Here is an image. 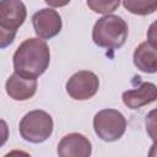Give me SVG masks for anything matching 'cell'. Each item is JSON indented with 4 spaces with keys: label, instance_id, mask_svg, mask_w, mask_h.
<instances>
[{
    "label": "cell",
    "instance_id": "1",
    "mask_svg": "<svg viewBox=\"0 0 157 157\" xmlns=\"http://www.w3.org/2000/svg\"><path fill=\"white\" fill-rule=\"evenodd\" d=\"M15 72L31 78H37L49 66L50 50L42 38H28L22 42L13 54Z\"/></svg>",
    "mask_w": 157,
    "mask_h": 157
},
{
    "label": "cell",
    "instance_id": "2",
    "mask_svg": "<svg viewBox=\"0 0 157 157\" xmlns=\"http://www.w3.org/2000/svg\"><path fill=\"white\" fill-rule=\"evenodd\" d=\"M128 25L117 15H105L94 23L92 39L96 45L105 49H119L128 38Z\"/></svg>",
    "mask_w": 157,
    "mask_h": 157
},
{
    "label": "cell",
    "instance_id": "3",
    "mask_svg": "<svg viewBox=\"0 0 157 157\" xmlns=\"http://www.w3.org/2000/svg\"><path fill=\"white\" fill-rule=\"evenodd\" d=\"M26 17V5L21 0L0 1V47L2 49L13 42L16 32Z\"/></svg>",
    "mask_w": 157,
    "mask_h": 157
},
{
    "label": "cell",
    "instance_id": "4",
    "mask_svg": "<svg viewBox=\"0 0 157 157\" xmlns=\"http://www.w3.org/2000/svg\"><path fill=\"white\" fill-rule=\"evenodd\" d=\"M53 118L49 113L37 109L27 113L20 121L18 130L23 140L32 144L44 142L53 132Z\"/></svg>",
    "mask_w": 157,
    "mask_h": 157
},
{
    "label": "cell",
    "instance_id": "5",
    "mask_svg": "<svg viewBox=\"0 0 157 157\" xmlns=\"http://www.w3.org/2000/svg\"><path fill=\"white\" fill-rule=\"evenodd\" d=\"M96 135L107 142L119 140L126 129V119L117 109H102L93 118Z\"/></svg>",
    "mask_w": 157,
    "mask_h": 157
},
{
    "label": "cell",
    "instance_id": "6",
    "mask_svg": "<svg viewBox=\"0 0 157 157\" xmlns=\"http://www.w3.org/2000/svg\"><path fill=\"white\" fill-rule=\"evenodd\" d=\"M65 87L71 98L76 101H86L97 93L99 88V80L94 72L81 70L67 80Z\"/></svg>",
    "mask_w": 157,
    "mask_h": 157
},
{
    "label": "cell",
    "instance_id": "7",
    "mask_svg": "<svg viewBox=\"0 0 157 157\" xmlns=\"http://www.w3.org/2000/svg\"><path fill=\"white\" fill-rule=\"evenodd\" d=\"M36 34L42 39H50L61 31V17L53 9H42L32 16Z\"/></svg>",
    "mask_w": 157,
    "mask_h": 157
},
{
    "label": "cell",
    "instance_id": "8",
    "mask_svg": "<svg viewBox=\"0 0 157 157\" xmlns=\"http://www.w3.org/2000/svg\"><path fill=\"white\" fill-rule=\"evenodd\" d=\"M91 152V141L78 132L65 135L58 145V155L61 157H88Z\"/></svg>",
    "mask_w": 157,
    "mask_h": 157
},
{
    "label": "cell",
    "instance_id": "9",
    "mask_svg": "<svg viewBox=\"0 0 157 157\" xmlns=\"http://www.w3.org/2000/svg\"><path fill=\"white\" fill-rule=\"evenodd\" d=\"M6 93L15 101H27L32 98L37 91V78L25 77L13 72L5 83Z\"/></svg>",
    "mask_w": 157,
    "mask_h": 157
},
{
    "label": "cell",
    "instance_id": "10",
    "mask_svg": "<svg viewBox=\"0 0 157 157\" xmlns=\"http://www.w3.org/2000/svg\"><path fill=\"white\" fill-rule=\"evenodd\" d=\"M123 103L130 109H137L157 99V86L152 82H142L139 87L123 92Z\"/></svg>",
    "mask_w": 157,
    "mask_h": 157
},
{
    "label": "cell",
    "instance_id": "11",
    "mask_svg": "<svg viewBox=\"0 0 157 157\" xmlns=\"http://www.w3.org/2000/svg\"><path fill=\"white\" fill-rule=\"evenodd\" d=\"M134 65L142 72H157V45L151 42H142L137 45L132 55Z\"/></svg>",
    "mask_w": 157,
    "mask_h": 157
},
{
    "label": "cell",
    "instance_id": "12",
    "mask_svg": "<svg viewBox=\"0 0 157 157\" xmlns=\"http://www.w3.org/2000/svg\"><path fill=\"white\" fill-rule=\"evenodd\" d=\"M124 7L139 16L151 15L157 11V0H123Z\"/></svg>",
    "mask_w": 157,
    "mask_h": 157
},
{
    "label": "cell",
    "instance_id": "13",
    "mask_svg": "<svg viewBox=\"0 0 157 157\" xmlns=\"http://www.w3.org/2000/svg\"><path fill=\"white\" fill-rule=\"evenodd\" d=\"M87 5L96 13L108 15L119 7L120 0H87Z\"/></svg>",
    "mask_w": 157,
    "mask_h": 157
},
{
    "label": "cell",
    "instance_id": "14",
    "mask_svg": "<svg viewBox=\"0 0 157 157\" xmlns=\"http://www.w3.org/2000/svg\"><path fill=\"white\" fill-rule=\"evenodd\" d=\"M145 128H146L147 135L153 141H157V108L147 113L145 118Z\"/></svg>",
    "mask_w": 157,
    "mask_h": 157
},
{
    "label": "cell",
    "instance_id": "15",
    "mask_svg": "<svg viewBox=\"0 0 157 157\" xmlns=\"http://www.w3.org/2000/svg\"><path fill=\"white\" fill-rule=\"evenodd\" d=\"M147 39L148 42L157 45V20L152 22L147 29Z\"/></svg>",
    "mask_w": 157,
    "mask_h": 157
},
{
    "label": "cell",
    "instance_id": "16",
    "mask_svg": "<svg viewBox=\"0 0 157 157\" xmlns=\"http://www.w3.org/2000/svg\"><path fill=\"white\" fill-rule=\"evenodd\" d=\"M44 1L52 7H63L66 6L71 0H44Z\"/></svg>",
    "mask_w": 157,
    "mask_h": 157
},
{
    "label": "cell",
    "instance_id": "17",
    "mask_svg": "<svg viewBox=\"0 0 157 157\" xmlns=\"http://www.w3.org/2000/svg\"><path fill=\"white\" fill-rule=\"evenodd\" d=\"M148 156L150 157H157V141H155L153 145L151 146V148L148 151Z\"/></svg>",
    "mask_w": 157,
    "mask_h": 157
}]
</instances>
